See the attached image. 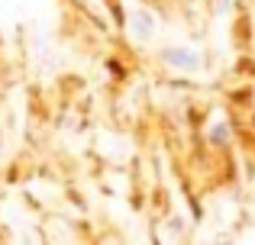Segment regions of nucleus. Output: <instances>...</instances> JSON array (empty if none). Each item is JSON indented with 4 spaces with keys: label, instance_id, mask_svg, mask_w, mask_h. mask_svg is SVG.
<instances>
[{
    "label": "nucleus",
    "instance_id": "obj_2",
    "mask_svg": "<svg viewBox=\"0 0 255 245\" xmlns=\"http://www.w3.org/2000/svg\"><path fill=\"white\" fill-rule=\"evenodd\" d=\"M162 62L171 65V68H181V71H194L200 65V58L191 45H171V49L162 52Z\"/></svg>",
    "mask_w": 255,
    "mask_h": 245
},
{
    "label": "nucleus",
    "instance_id": "obj_1",
    "mask_svg": "<svg viewBox=\"0 0 255 245\" xmlns=\"http://www.w3.org/2000/svg\"><path fill=\"white\" fill-rule=\"evenodd\" d=\"M155 16H152L149 10H142V6H136V10H129V36L136 39V42H149L152 36H155Z\"/></svg>",
    "mask_w": 255,
    "mask_h": 245
}]
</instances>
